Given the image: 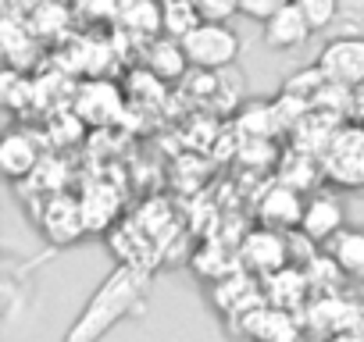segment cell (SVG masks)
I'll use <instances>...</instances> for the list:
<instances>
[{
    "label": "cell",
    "instance_id": "6da1fadb",
    "mask_svg": "<svg viewBox=\"0 0 364 342\" xmlns=\"http://www.w3.org/2000/svg\"><path fill=\"white\" fill-rule=\"evenodd\" d=\"M146 303H150V271H143L139 264H118L82 303L61 342H104V335L122 321L143 317Z\"/></svg>",
    "mask_w": 364,
    "mask_h": 342
},
{
    "label": "cell",
    "instance_id": "7a4b0ae2",
    "mask_svg": "<svg viewBox=\"0 0 364 342\" xmlns=\"http://www.w3.org/2000/svg\"><path fill=\"white\" fill-rule=\"evenodd\" d=\"M318 160H321V175L332 186L346 193H360L364 189V125L357 121L343 125Z\"/></svg>",
    "mask_w": 364,
    "mask_h": 342
},
{
    "label": "cell",
    "instance_id": "3957f363",
    "mask_svg": "<svg viewBox=\"0 0 364 342\" xmlns=\"http://www.w3.org/2000/svg\"><path fill=\"white\" fill-rule=\"evenodd\" d=\"M178 43H182V50H186L190 65L200 68V72L229 68L240 57V36H236V29H229V22H200Z\"/></svg>",
    "mask_w": 364,
    "mask_h": 342
},
{
    "label": "cell",
    "instance_id": "277c9868",
    "mask_svg": "<svg viewBox=\"0 0 364 342\" xmlns=\"http://www.w3.org/2000/svg\"><path fill=\"white\" fill-rule=\"evenodd\" d=\"M314 65L325 75V82L353 93V89L364 86V40H357V36H332L321 47Z\"/></svg>",
    "mask_w": 364,
    "mask_h": 342
},
{
    "label": "cell",
    "instance_id": "5b68a950",
    "mask_svg": "<svg viewBox=\"0 0 364 342\" xmlns=\"http://www.w3.org/2000/svg\"><path fill=\"white\" fill-rule=\"evenodd\" d=\"M304 207H307L304 193L293 189V186H286V182H279V186H272V189L261 197L257 218H261V225L272 228V232H296L300 221H304Z\"/></svg>",
    "mask_w": 364,
    "mask_h": 342
},
{
    "label": "cell",
    "instance_id": "8992f818",
    "mask_svg": "<svg viewBox=\"0 0 364 342\" xmlns=\"http://www.w3.org/2000/svg\"><path fill=\"white\" fill-rule=\"evenodd\" d=\"M343 228H346V207H343V200L336 193H314V197H307L300 232L311 243H332Z\"/></svg>",
    "mask_w": 364,
    "mask_h": 342
},
{
    "label": "cell",
    "instance_id": "52a82bcc",
    "mask_svg": "<svg viewBox=\"0 0 364 342\" xmlns=\"http://www.w3.org/2000/svg\"><path fill=\"white\" fill-rule=\"evenodd\" d=\"M311 36H314V29L307 26V18L300 15V8H296V4L282 8L279 15H272V18L261 26V40H264V47H268V50H275V54L300 50Z\"/></svg>",
    "mask_w": 364,
    "mask_h": 342
},
{
    "label": "cell",
    "instance_id": "ba28073f",
    "mask_svg": "<svg viewBox=\"0 0 364 342\" xmlns=\"http://www.w3.org/2000/svg\"><path fill=\"white\" fill-rule=\"evenodd\" d=\"M43 232L50 243L58 246H72L82 232H86V218H82V204L72 197H54L43 211Z\"/></svg>",
    "mask_w": 364,
    "mask_h": 342
},
{
    "label": "cell",
    "instance_id": "9c48e42d",
    "mask_svg": "<svg viewBox=\"0 0 364 342\" xmlns=\"http://www.w3.org/2000/svg\"><path fill=\"white\" fill-rule=\"evenodd\" d=\"M36 160H40L36 143H33L26 132L8 128V132H4V139H0V171H4V175H8L11 182H18V179L33 175Z\"/></svg>",
    "mask_w": 364,
    "mask_h": 342
},
{
    "label": "cell",
    "instance_id": "30bf717a",
    "mask_svg": "<svg viewBox=\"0 0 364 342\" xmlns=\"http://www.w3.org/2000/svg\"><path fill=\"white\" fill-rule=\"evenodd\" d=\"M286 239H282V232H272V228H257V232H250L247 236V243H243V257H247V264L250 267H257V271H279L282 264H286Z\"/></svg>",
    "mask_w": 364,
    "mask_h": 342
},
{
    "label": "cell",
    "instance_id": "8fae6325",
    "mask_svg": "<svg viewBox=\"0 0 364 342\" xmlns=\"http://www.w3.org/2000/svg\"><path fill=\"white\" fill-rule=\"evenodd\" d=\"M122 111V93L111 82H86L79 89V114L90 125H104Z\"/></svg>",
    "mask_w": 364,
    "mask_h": 342
},
{
    "label": "cell",
    "instance_id": "7c38bea8",
    "mask_svg": "<svg viewBox=\"0 0 364 342\" xmlns=\"http://www.w3.org/2000/svg\"><path fill=\"white\" fill-rule=\"evenodd\" d=\"M146 65L161 82H171V79H182V72L190 68V57H186V50H182V43L175 36H164V40H157L150 47Z\"/></svg>",
    "mask_w": 364,
    "mask_h": 342
},
{
    "label": "cell",
    "instance_id": "4fadbf2b",
    "mask_svg": "<svg viewBox=\"0 0 364 342\" xmlns=\"http://www.w3.org/2000/svg\"><path fill=\"white\" fill-rule=\"evenodd\" d=\"M332 257L346 275H364V232L357 228H343L332 239Z\"/></svg>",
    "mask_w": 364,
    "mask_h": 342
},
{
    "label": "cell",
    "instance_id": "5bb4252c",
    "mask_svg": "<svg viewBox=\"0 0 364 342\" xmlns=\"http://www.w3.org/2000/svg\"><path fill=\"white\" fill-rule=\"evenodd\" d=\"M293 4L300 8V15L307 18L314 33H332L339 18V0H293Z\"/></svg>",
    "mask_w": 364,
    "mask_h": 342
},
{
    "label": "cell",
    "instance_id": "9a60e30c",
    "mask_svg": "<svg viewBox=\"0 0 364 342\" xmlns=\"http://www.w3.org/2000/svg\"><path fill=\"white\" fill-rule=\"evenodd\" d=\"M33 36H54L61 29H68V8H65V0H50V4H43L33 18H26Z\"/></svg>",
    "mask_w": 364,
    "mask_h": 342
},
{
    "label": "cell",
    "instance_id": "2e32d148",
    "mask_svg": "<svg viewBox=\"0 0 364 342\" xmlns=\"http://www.w3.org/2000/svg\"><path fill=\"white\" fill-rule=\"evenodd\" d=\"M332 36H357L364 40V0H339V18Z\"/></svg>",
    "mask_w": 364,
    "mask_h": 342
},
{
    "label": "cell",
    "instance_id": "e0dca14e",
    "mask_svg": "<svg viewBox=\"0 0 364 342\" xmlns=\"http://www.w3.org/2000/svg\"><path fill=\"white\" fill-rule=\"evenodd\" d=\"M197 8L200 22H229L232 15H240V0H190Z\"/></svg>",
    "mask_w": 364,
    "mask_h": 342
},
{
    "label": "cell",
    "instance_id": "ac0fdd59",
    "mask_svg": "<svg viewBox=\"0 0 364 342\" xmlns=\"http://www.w3.org/2000/svg\"><path fill=\"white\" fill-rule=\"evenodd\" d=\"M289 4H293V0H240V15L264 26L272 15H279V11L289 8Z\"/></svg>",
    "mask_w": 364,
    "mask_h": 342
},
{
    "label": "cell",
    "instance_id": "d6986e66",
    "mask_svg": "<svg viewBox=\"0 0 364 342\" xmlns=\"http://www.w3.org/2000/svg\"><path fill=\"white\" fill-rule=\"evenodd\" d=\"M4 4V15H15V18H33L43 4H50V0H0Z\"/></svg>",
    "mask_w": 364,
    "mask_h": 342
},
{
    "label": "cell",
    "instance_id": "ffe728a7",
    "mask_svg": "<svg viewBox=\"0 0 364 342\" xmlns=\"http://www.w3.org/2000/svg\"><path fill=\"white\" fill-rule=\"evenodd\" d=\"M325 342H364V331H353V328H343V331H332Z\"/></svg>",
    "mask_w": 364,
    "mask_h": 342
},
{
    "label": "cell",
    "instance_id": "44dd1931",
    "mask_svg": "<svg viewBox=\"0 0 364 342\" xmlns=\"http://www.w3.org/2000/svg\"><path fill=\"white\" fill-rule=\"evenodd\" d=\"M350 114H353V121H357V125H364V86H360V89H353V104H350Z\"/></svg>",
    "mask_w": 364,
    "mask_h": 342
},
{
    "label": "cell",
    "instance_id": "7402d4cb",
    "mask_svg": "<svg viewBox=\"0 0 364 342\" xmlns=\"http://www.w3.org/2000/svg\"><path fill=\"white\" fill-rule=\"evenodd\" d=\"M282 342H286V338H282ZM289 342H307V338H300V335H296V338H289Z\"/></svg>",
    "mask_w": 364,
    "mask_h": 342
}]
</instances>
